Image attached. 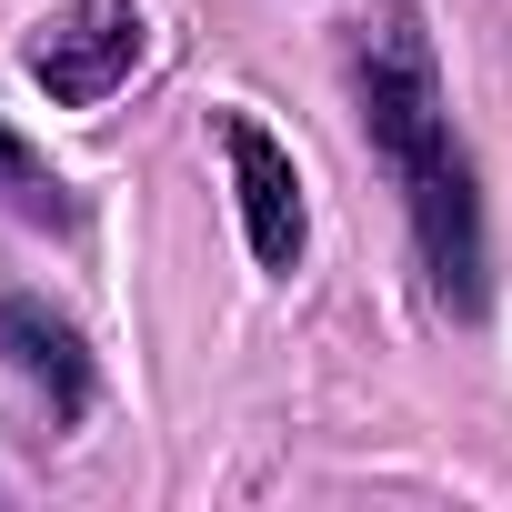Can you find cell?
Returning a JSON list of instances; mask_svg holds the SVG:
<instances>
[{"label":"cell","mask_w":512,"mask_h":512,"mask_svg":"<svg viewBox=\"0 0 512 512\" xmlns=\"http://www.w3.org/2000/svg\"><path fill=\"white\" fill-rule=\"evenodd\" d=\"M362 121H372V151L412 191V231H422L432 292L452 312H472L482 302V221H472V181H462L442 91H432V41H422V21L402 0L382 21H362Z\"/></svg>","instance_id":"6da1fadb"},{"label":"cell","mask_w":512,"mask_h":512,"mask_svg":"<svg viewBox=\"0 0 512 512\" xmlns=\"http://www.w3.org/2000/svg\"><path fill=\"white\" fill-rule=\"evenodd\" d=\"M221 151H231V181H241V221H251V251H262V272H292L302 262V181H292V151L231 111L221 121Z\"/></svg>","instance_id":"3957f363"},{"label":"cell","mask_w":512,"mask_h":512,"mask_svg":"<svg viewBox=\"0 0 512 512\" xmlns=\"http://www.w3.org/2000/svg\"><path fill=\"white\" fill-rule=\"evenodd\" d=\"M131 61H141V0H71V11H51L41 41H31V81L61 111L111 101L131 81Z\"/></svg>","instance_id":"7a4b0ae2"},{"label":"cell","mask_w":512,"mask_h":512,"mask_svg":"<svg viewBox=\"0 0 512 512\" xmlns=\"http://www.w3.org/2000/svg\"><path fill=\"white\" fill-rule=\"evenodd\" d=\"M0 372L21 382V412H31V422H71V412L91 402L81 342H71L61 322H41L31 302H11V312H0Z\"/></svg>","instance_id":"277c9868"},{"label":"cell","mask_w":512,"mask_h":512,"mask_svg":"<svg viewBox=\"0 0 512 512\" xmlns=\"http://www.w3.org/2000/svg\"><path fill=\"white\" fill-rule=\"evenodd\" d=\"M51 191H61V181H51V171H41V161L11 141V131H0V201H21V211H61Z\"/></svg>","instance_id":"5b68a950"}]
</instances>
